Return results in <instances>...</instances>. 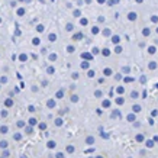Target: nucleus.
<instances>
[{
	"instance_id": "44",
	"label": "nucleus",
	"mask_w": 158,
	"mask_h": 158,
	"mask_svg": "<svg viewBox=\"0 0 158 158\" xmlns=\"http://www.w3.org/2000/svg\"><path fill=\"white\" fill-rule=\"evenodd\" d=\"M0 84H2V83H0Z\"/></svg>"
},
{
	"instance_id": "42",
	"label": "nucleus",
	"mask_w": 158,
	"mask_h": 158,
	"mask_svg": "<svg viewBox=\"0 0 158 158\" xmlns=\"http://www.w3.org/2000/svg\"><path fill=\"white\" fill-rule=\"evenodd\" d=\"M20 158H26V157H25V155H22V157H20Z\"/></svg>"
},
{
	"instance_id": "41",
	"label": "nucleus",
	"mask_w": 158,
	"mask_h": 158,
	"mask_svg": "<svg viewBox=\"0 0 158 158\" xmlns=\"http://www.w3.org/2000/svg\"><path fill=\"white\" fill-rule=\"evenodd\" d=\"M73 78H74V80H76V78H78V74H77V73H74V74H73Z\"/></svg>"
},
{
	"instance_id": "28",
	"label": "nucleus",
	"mask_w": 158,
	"mask_h": 158,
	"mask_svg": "<svg viewBox=\"0 0 158 158\" xmlns=\"http://www.w3.org/2000/svg\"><path fill=\"white\" fill-rule=\"evenodd\" d=\"M9 155H10V152H9V151H7V149H5V151H3V157H5V158H7V157H9Z\"/></svg>"
},
{
	"instance_id": "12",
	"label": "nucleus",
	"mask_w": 158,
	"mask_h": 158,
	"mask_svg": "<svg viewBox=\"0 0 158 158\" xmlns=\"http://www.w3.org/2000/svg\"><path fill=\"white\" fill-rule=\"evenodd\" d=\"M38 129L45 131V129H47V123H45V122H41V123H38Z\"/></svg>"
},
{
	"instance_id": "32",
	"label": "nucleus",
	"mask_w": 158,
	"mask_h": 158,
	"mask_svg": "<svg viewBox=\"0 0 158 158\" xmlns=\"http://www.w3.org/2000/svg\"><path fill=\"white\" fill-rule=\"evenodd\" d=\"M87 76L90 77V78H91V77H94V71H93V70H90V71L87 73Z\"/></svg>"
},
{
	"instance_id": "40",
	"label": "nucleus",
	"mask_w": 158,
	"mask_h": 158,
	"mask_svg": "<svg viewBox=\"0 0 158 158\" xmlns=\"http://www.w3.org/2000/svg\"><path fill=\"white\" fill-rule=\"evenodd\" d=\"M67 51H68V52H73V51H74V48H73V47H68Z\"/></svg>"
},
{
	"instance_id": "34",
	"label": "nucleus",
	"mask_w": 158,
	"mask_h": 158,
	"mask_svg": "<svg viewBox=\"0 0 158 158\" xmlns=\"http://www.w3.org/2000/svg\"><path fill=\"white\" fill-rule=\"evenodd\" d=\"M136 141H139V142L144 141V136H142V135H138V136H136Z\"/></svg>"
},
{
	"instance_id": "38",
	"label": "nucleus",
	"mask_w": 158,
	"mask_h": 158,
	"mask_svg": "<svg viewBox=\"0 0 158 158\" xmlns=\"http://www.w3.org/2000/svg\"><path fill=\"white\" fill-rule=\"evenodd\" d=\"M49 41H55V35H49Z\"/></svg>"
},
{
	"instance_id": "18",
	"label": "nucleus",
	"mask_w": 158,
	"mask_h": 158,
	"mask_svg": "<svg viewBox=\"0 0 158 158\" xmlns=\"http://www.w3.org/2000/svg\"><path fill=\"white\" fill-rule=\"evenodd\" d=\"M62 125V119L61 118H57V119H55V126H61Z\"/></svg>"
},
{
	"instance_id": "19",
	"label": "nucleus",
	"mask_w": 158,
	"mask_h": 158,
	"mask_svg": "<svg viewBox=\"0 0 158 158\" xmlns=\"http://www.w3.org/2000/svg\"><path fill=\"white\" fill-rule=\"evenodd\" d=\"M47 73H48V74H54V73H55V68H54V67H48V68H47Z\"/></svg>"
},
{
	"instance_id": "43",
	"label": "nucleus",
	"mask_w": 158,
	"mask_h": 158,
	"mask_svg": "<svg viewBox=\"0 0 158 158\" xmlns=\"http://www.w3.org/2000/svg\"><path fill=\"white\" fill-rule=\"evenodd\" d=\"M96 158H103V157H96Z\"/></svg>"
},
{
	"instance_id": "24",
	"label": "nucleus",
	"mask_w": 158,
	"mask_h": 158,
	"mask_svg": "<svg viewBox=\"0 0 158 158\" xmlns=\"http://www.w3.org/2000/svg\"><path fill=\"white\" fill-rule=\"evenodd\" d=\"M19 60H20V61H26V60H28V55H25V54H22V55L19 57Z\"/></svg>"
},
{
	"instance_id": "13",
	"label": "nucleus",
	"mask_w": 158,
	"mask_h": 158,
	"mask_svg": "<svg viewBox=\"0 0 158 158\" xmlns=\"http://www.w3.org/2000/svg\"><path fill=\"white\" fill-rule=\"evenodd\" d=\"M13 139H15V141H20V139H22V134H19V132H16V134L13 135Z\"/></svg>"
},
{
	"instance_id": "17",
	"label": "nucleus",
	"mask_w": 158,
	"mask_h": 158,
	"mask_svg": "<svg viewBox=\"0 0 158 158\" xmlns=\"http://www.w3.org/2000/svg\"><path fill=\"white\" fill-rule=\"evenodd\" d=\"M89 65H90V64H89L87 61H83L81 62V68H83V70H87V68H89Z\"/></svg>"
},
{
	"instance_id": "36",
	"label": "nucleus",
	"mask_w": 158,
	"mask_h": 158,
	"mask_svg": "<svg viewBox=\"0 0 158 158\" xmlns=\"http://www.w3.org/2000/svg\"><path fill=\"white\" fill-rule=\"evenodd\" d=\"M109 54H110L109 49H103V55H109Z\"/></svg>"
},
{
	"instance_id": "1",
	"label": "nucleus",
	"mask_w": 158,
	"mask_h": 158,
	"mask_svg": "<svg viewBox=\"0 0 158 158\" xmlns=\"http://www.w3.org/2000/svg\"><path fill=\"white\" fill-rule=\"evenodd\" d=\"M5 106L6 107H12V106H13V99H12V97H7L5 100Z\"/></svg>"
},
{
	"instance_id": "22",
	"label": "nucleus",
	"mask_w": 158,
	"mask_h": 158,
	"mask_svg": "<svg viewBox=\"0 0 158 158\" xmlns=\"http://www.w3.org/2000/svg\"><path fill=\"white\" fill-rule=\"evenodd\" d=\"M102 105H103V107H109V106H110V102L109 100H103V103H102Z\"/></svg>"
},
{
	"instance_id": "37",
	"label": "nucleus",
	"mask_w": 158,
	"mask_h": 158,
	"mask_svg": "<svg viewBox=\"0 0 158 158\" xmlns=\"http://www.w3.org/2000/svg\"><path fill=\"white\" fill-rule=\"evenodd\" d=\"M81 38V34H77V35H74V39H80Z\"/></svg>"
},
{
	"instance_id": "15",
	"label": "nucleus",
	"mask_w": 158,
	"mask_h": 158,
	"mask_svg": "<svg viewBox=\"0 0 158 158\" xmlns=\"http://www.w3.org/2000/svg\"><path fill=\"white\" fill-rule=\"evenodd\" d=\"M81 57H83V60H91V54L84 52V54H81Z\"/></svg>"
},
{
	"instance_id": "23",
	"label": "nucleus",
	"mask_w": 158,
	"mask_h": 158,
	"mask_svg": "<svg viewBox=\"0 0 158 158\" xmlns=\"http://www.w3.org/2000/svg\"><path fill=\"white\" fill-rule=\"evenodd\" d=\"M0 115H2V118H6V116H7V110L3 109L2 112H0Z\"/></svg>"
},
{
	"instance_id": "10",
	"label": "nucleus",
	"mask_w": 158,
	"mask_h": 158,
	"mask_svg": "<svg viewBox=\"0 0 158 158\" xmlns=\"http://www.w3.org/2000/svg\"><path fill=\"white\" fill-rule=\"evenodd\" d=\"M7 145H9V142H7V141H0V148H2V149H6V148H7Z\"/></svg>"
},
{
	"instance_id": "27",
	"label": "nucleus",
	"mask_w": 158,
	"mask_h": 158,
	"mask_svg": "<svg viewBox=\"0 0 158 158\" xmlns=\"http://www.w3.org/2000/svg\"><path fill=\"white\" fill-rule=\"evenodd\" d=\"M110 74H112V70H110V68H106V70H105V76H110Z\"/></svg>"
},
{
	"instance_id": "16",
	"label": "nucleus",
	"mask_w": 158,
	"mask_h": 158,
	"mask_svg": "<svg viewBox=\"0 0 158 158\" xmlns=\"http://www.w3.org/2000/svg\"><path fill=\"white\" fill-rule=\"evenodd\" d=\"M70 100H71L73 103H76V102H78V96H77V94H71V97H70Z\"/></svg>"
},
{
	"instance_id": "29",
	"label": "nucleus",
	"mask_w": 158,
	"mask_h": 158,
	"mask_svg": "<svg viewBox=\"0 0 158 158\" xmlns=\"http://www.w3.org/2000/svg\"><path fill=\"white\" fill-rule=\"evenodd\" d=\"M49 60H51V61H55V60H57V55H55V54H51V55H49Z\"/></svg>"
},
{
	"instance_id": "33",
	"label": "nucleus",
	"mask_w": 158,
	"mask_h": 158,
	"mask_svg": "<svg viewBox=\"0 0 158 158\" xmlns=\"http://www.w3.org/2000/svg\"><path fill=\"white\" fill-rule=\"evenodd\" d=\"M131 96H132V99H136V97H138V93H136V91H132Z\"/></svg>"
},
{
	"instance_id": "21",
	"label": "nucleus",
	"mask_w": 158,
	"mask_h": 158,
	"mask_svg": "<svg viewBox=\"0 0 158 158\" xmlns=\"http://www.w3.org/2000/svg\"><path fill=\"white\" fill-rule=\"evenodd\" d=\"M118 116H119V118H120V112H118V110H115V112L112 113V118H118Z\"/></svg>"
},
{
	"instance_id": "26",
	"label": "nucleus",
	"mask_w": 158,
	"mask_h": 158,
	"mask_svg": "<svg viewBox=\"0 0 158 158\" xmlns=\"http://www.w3.org/2000/svg\"><path fill=\"white\" fill-rule=\"evenodd\" d=\"M132 109H134V112L135 113H136V112H139V110H141V106H138V105H135L134 107H132Z\"/></svg>"
},
{
	"instance_id": "11",
	"label": "nucleus",
	"mask_w": 158,
	"mask_h": 158,
	"mask_svg": "<svg viewBox=\"0 0 158 158\" xmlns=\"http://www.w3.org/2000/svg\"><path fill=\"white\" fill-rule=\"evenodd\" d=\"M16 126H18V128H25V126H26V122H25V120H18Z\"/></svg>"
},
{
	"instance_id": "2",
	"label": "nucleus",
	"mask_w": 158,
	"mask_h": 158,
	"mask_svg": "<svg viewBox=\"0 0 158 158\" xmlns=\"http://www.w3.org/2000/svg\"><path fill=\"white\" fill-rule=\"evenodd\" d=\"M28 125H31V126L38 125V120H36V118H29V119H28Z\"/></svg>"
},
{
	"instance_id": "6",
	"label": "nucleus",
	"mask_w": 158,
	"mask_h": 158,
	"mask_svg": "<svg viewBox=\"0 0 158 158\" xmlns=\"http://www.w3.org/2000/svg\"><path fill=\"white\" fill-rule=\"evenodd\" d=\"M86 144L87 145H93V144H94V138H93V136H87V138H86Z\"/></svg>"
},
{
	"instance_id": "25",
	"label": "nucleus",
	"mask_w": 158,
	"mask_h": 158,
	"mask_svg": "<svg viewBox=\"0 0 158 158\" xmlns=\"http://www.w3.org/2000/svg\"><path fill=\"white\" fill-rule=\"evenodd\" d=\"M28 110H29V112H31V113H34V112H35V110H36V109H35V106H32V105H31V106H28Z\"/></svg>"
},
{
	"instance_id": "4",
	"label": "nucleus",
	"mask_w": 158,
	"mask_h": 158,
	"mask_svg": "<svg viewBox=\"0 0 158 158\" xmlns=\"http://www.w3.org/2000/svg\"><path fill=\"white\" fill-rule=\"evenodd\" d=\"M47 106H48L49 109H54V107H55V100H54V99H49V100L47 102Z\"/></svg>"
},
{
	"instance_id": "5",
	"label": "nucleus",
	"mask_w": 158,
	"mask_h": 158,
	"mask_svg": "<svg viewBox=\"0 0 158 158\" xmlns=\"http://www.w3.org/2000/svg\"><path fill=\"white\" fill-rule=\"evenodd\" d=\"M7 131H9V128H7V126H6V125H2V126H0V134H7Z\"/></svg>"
},
{
	"instance_id": "30",
	"label": "nucleus",
	"mask_w": 158,
	"mask_h": 158,
	"mask_svg": "<svg viewBox=\"0 0 158 158\" xmlns=\"http://www.w3.org/2000/svg\"><path fill=\"white\" fill-rule=\"evenodd\" d=\"M116 103H118V105H122V103H123V99H122V97H118V99H116Z\"/></svg>"
},
{
	"instance_id": "8",
	"label": "nucleus",
	"mask_w": 158,
	"mask_h": 158,
	"mask_svg": "<svg viewBox=\"0 0 158 158\" xmlns=\"http://www.w3.org/2000/svg\"><path fill=\"white\" fill-rule=\"evenodd\" d=\"M25 132H26V134H32V132H34V126H31V125L25 126Z\"/></svg>"
},
{
	"instance_id": "35",
	"label": "nucleus",
	"mask_w": 158,
	"mask_h": 158,
	"mask_svg": "<svg viewBox=\"0 0 158 158\" xmlns=\"http://www.w3.org/2000/svg\"><path fill=\"white\" fill-rule=\"evenodd\" d=\"M128 120H131V122H132V120H135V115H129V116H128Z\"/></svg>"
},
{
	"instance_id": "9",
	"label": "nucleus",
	"mask_w": 158,
	"mask_h": 158,
	"mask_svg": "<svg viewBox=\"0 0 158 158\" xmlns=\"http://www.w3.org/2000/svg\"><path fill=\"white\" fill-rule=\"evenodd\" d=\"M65 151H67V154H74L76 148H74L73 145H67V149H65Z\"/></svg>"
},
{
	"instance_id": "20",
	"label": "nucleus",
	"mask_w": 158,
	"mask_h": 158,
	"mask_svg": "<svg viewBox=\"0 0 158 158\" xmlns=\"http://www.w3.org/2000/svg\"><path fill=\"white\" fill-rule=\"evenodd\" d=\"M55 158H65V154L64 152H57L55 154Z\"/></svg>"
},
{
	"instance_id": "3",
	"label": "nucleus",
	"mask_w": 158,
	"mask_h": 158,
	"mask_svg": "<svg viewBox=\"0 0 158 158\" xmlns=\"http://www.w3.org/2000/svg\"><path fill=\"white\" fill-rule=\"evenodd\" d=\"M47 147H48L49 149H54V148H55V147H57V142L51 139V141H48V144H47Z\"/></svg>"
},
{
	"instance_id": "39",
	"label": "nucleus",
	"mask_w": 158,
	"mask_h": 158,
	"mask_svg": "<svg viewBox=\"0 0 158 158\" xmlns=\"http://www.w3.org/2000/svg\"><path fill=\"white\" fill-rule=\"evenodd\" d=\"M118 93H123V87H118Z\"/></svg>"
},
{
	"instance_id": "7",
	"label": "nucleus",
	"mask_w": 158,
	"mask_h": 158,
	"mask_svg": "<svg viewBox=\"0 0 158 158\" xmlns=\"http://www.w3.org/2000/svg\"><path fill=\"white\" fill-rule=\"evenodd\" d=\"M64 97V90H58L55 93V99H62Z\"/></svg>"
},
{
	"instance_id": "14",
	"label": "nucleus",
	"mask_w": 158,
	"mask_h": 158,
	"mask_svg": "<svg viewBox=\"0 0 158 158\" xmlns=\"http://www.w3.org/2000/svg\"><path fill=\"white\" fill-rule=\"evenodd\" d=\"M7 81H9V78H7L6 76H2V77H0V83H2V84H6Z\"/></svg>"
},
{
	"instance_id": "31",
	"label": "nucleus",
	"mask_w": 158,
	"mask_h": 158,
	"mask_svg": "<svg viewBox=\"0 0 158 158\" xmlns=\"http://www.w3.org/2000/svg\"><path fill=\"white\" fill-rule=\"evenodd\" d=\"M94 96H96V97H102V91L100 90H96V91H94Z\"/></svg>"
}]
</instances>
